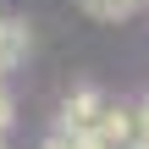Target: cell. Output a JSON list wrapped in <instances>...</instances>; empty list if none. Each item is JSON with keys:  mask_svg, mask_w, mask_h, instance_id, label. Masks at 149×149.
<instances>
[{"mask_svg": "<svg viewBox=\"0 0 149 149\" xmlns=\"http://www.w3.org/2000/svg\"><path fill=\"white\" fill-rule=\"evenodd\" d=\"M133 149H149V144H133Z\"/></svg>", "mask_w": 149, "mask_h": 149, "instance_id": "cell-9", "label": "cell"}, {"mask_svg": "<svg viewBox=\"0 0 149 149\" xmlns=\"http://www.w3.org/2000/svg\"><path fill=\"white\" fill-rule=\"evenodd\" d=\"M77 11L94 17V22H127L133 17V0H77Z\"/></svg>", "mask_w": 149, "mask_h": 149, "instance_id": "cell-3", "label": "cell"}, {"mask_svg": "<svg viewBox=\"0 0 149 149\" xmlns=\"http://www.w3.org/2000/svg\"><path fill=\"white\" fill-rule=\"evenodd\" d=\"M100 105H105V100H100L94 88H77V94H72V100L61 105V127H55V133H72V138H83V133L94 127Z\"/></svg>", "mask_w": 149, "mask_h": 149, "instance_id": "cell-1", "label": "cell"}, {"mask_svg": "<svg viewBox=\"0 0 149 149\" xmlns=\"http://www.w3.org/2000/svg\"><path fill=\"white\" fill-rule=\"evenodd\" d=\"M0 149H6V133H0Z\"/></svg>", "mask_w": 149, "mask_h": 149, "instance_id": "cell-8", "label": "cell"}, {"mask_svg": "<svg viewBox=\"0 0 149 149\" xmlns=\"http://www.w3.org/2000/svg\"><path fill=\"white\" fill-rule=\"evenodd\" d=\"M11 127V94H6V83H0V133Z\"/></svg>", "mask_w": 149, "mask_h": 149, "instance_id": "cell-6", "label": "cell"}, {"mask_svg": "<svg viewBox=\"0 0 149 149\" xmlns=\"http://www.w3.org/2000/svg\"><path fill=\"white\" fill-rule=\"evenodd\" d=\"M138 6H149V0H133V11H138Z\"/></svg>", "mask_w": 149, "mask_h": 149, "instance_id": "cell-7", "label": "cell"}, {"mask_svg": "<svg viewBox=\"0 0 149 149\" xmlns=\"http://www.w3.org/2000/svg\"><path fill=\"white\" fill-rule=\"evenodd\" d=\"M44 149H88V144H83V138H72V133H55Z\"/></svg>", "mask_w": 149, "mask_h": 149, "instance_id": "cell-4", "label": "cell"}, {"mask_svg": "<svg viewBox=\"0 0 149 149\" xmlns=\"http://www.w3.org/2000/svg\"><path fill=\"white\" fill-rule=\"evenodd\" d=\"M133 116H138V144H149V100L138 105V111H133Z\"/></svg>", "mask_w": 149, "mask_h": 149, "instance_id": "cell-5", "label": "cell"}, {"mask_svg": "<svg viewBox=\"0 0 149 149\" xmlns=\"http://www.w3.org/2000/svg\"><path fill=\"white\" fill-rule=\"evenodd\" d=\"M28 55V22L22 17H0V77Z\"/></svg>", "mask_w": 149, "mask_h": 149, "instance_id": "cell-2", "label": "cell"}]
</instances>
